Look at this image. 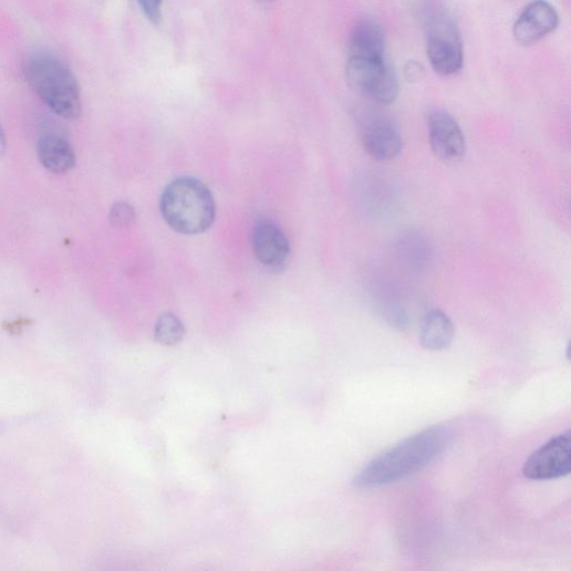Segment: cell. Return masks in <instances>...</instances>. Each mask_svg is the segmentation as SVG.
Wrapping results in <instances>:
<instances>
[{
	"mask_svg": "<svg viewBox=\"0 0 571 571\" xmlns=\"http://www.w3.org/2000/svg\"><path fill=\"white\" fill-rule=\"evenodd\" d=\"M454 439L453 427L447 424L426 427L372 459L355 477L354 485L373 489L404 480L439 460Z\"/></svg>",
	"mask_w": 571,
	"mask_h": 571,
	"instance_id": "6da1fadb",
	"label": "cell"
},
{
	"mask_svg": "<svg viewBox=\"0 0 571 571\" xmlns=\"http://www.w3.org/2000/svg\"><path fill=\"white\" fill-rule=\"evenodd\" d=\"M162 214L167 225L185 236L209 230L216 220L211 191L198 179L179 178L170 183L162 197Z\"/></svg>",
	"mask_w": 571,
	"mask_h": 571,
	"instance_id": "7a4b0ae2",
	"label": "cell"
},
{
	"mask_svg": "<svg viewBox=\"0 0 571 571\" xmlns=\"http://www.w3.org/2000/svg\"><path fill=\"white\" fill-rule=\"evenodd\" d=\"M27 79L49 108L65 120L77 118L82 113L79 82L71 69L59 58L38 53L27 65Z\"/></svg>",
	"mask_w": 571,
	"mask_h": 571,
	"instance_id": "3957f363",
	"label": "cell"
},
{
	"mask_svg": "<svg viewBox=\"0 0 571 571\" xmlns=\"http://www.w3.org/2000/svg\"><path fill=\"white\" fill-rule=\"evenodd\" d=\"M346 80L352 90L371 96L380 104H392L398 95V82L384 59L350 58Z\"/></svg>",
	"mask_w": 571,
	"mask_h": 571,
	"instance_id": "277c9868",
	"label": "cell"
},
{
	"mask_svg": "<svg viewBox=\"0 0 571 571\" xmlns=\"http://www.w3.org/2000/svg\"><path fill=\"white\" fill-rule=\"evenodd\" d=\"M427 58L434 70L445 76L454 75L464 66V48L455 23L445 15L432 19L426 34Z\"/></svg>",
	"mask_w": 571,
	"mask_h": 571,
	"instance_id": "5b68a950",
	"label": "cell"
},
{
	"mask_svg": "<svg viewBox=\"0 0 571 571\" xmlns=\"http://www.w3.org/2000/svg\"><path fill=\"white\" fill-rule=\"evenodd\" d=\"M571 470L570 433L552 437L525 463L523 476L530 480H553L565 477Z\"/></svg>",
	"mask_w": 571,
	"mask_h": 571,
	"instance_id": "8992f818",
	"label": "cell"
},
{
	"mask_svg": "<svg viewBox=\"0 0 571 571\" xmlns=\"http://www.w3.org/2000/svg\"><path fill=\"white\" fill-rule=\"evenodd\" d=\"M428 139L435 156L446 164H457L467 150L465 134L457 120L444 108L427 115Z\"/></svg>",
	"mask_w": 571,
	"mask_h": 571,
	"instance_id": "52a82bcc",
	"label": "cell"
},
{
	"mask_svg": "<svg viewBox=\"0 0 571 571\" xmlns=\"http://www.w3.org/2000/svg\"><path fill=\"white\" fill-rule=\"evenodd\" d=\"M252 250L258 261L271 271H281L291 257V245L281 228L269 219L258 220L251 233Z\"/></svg>",
	"mask_w": 571,
	"mask_h": 571,
	"instance_id": "ba28073f",
	"label": "cell"
},
{
	"mask_svg": "<svg viewBox=\"0 0 571 571\" xmlns=\"http://www.w3.org/2000/svg\"><path fill=\"white\" fill-rule=\"evenodd\" d=\"M558 24L556 10L546 0H534L515 23L513 37L521 45H533L551 34Z\"/></svg>",
	"mask_w": 571,
	"mask_h": 571,
	"instance_id": "9c48e42d",
	"label": "cell"
},
{
	"mask_svg": "<svg viewBox=\"0 0 571 571\" xmlns=\"http://www.w3.org/2000/svg\"><path fill=\"white\" fill-rule=\"evenodd\" d=\"M365 152L376 162H391L403 150V139L397 128L385 118H373L362 129Z\"/></svg>",
	"mask_w": 571,
	"mask_h": 571,
	"instance_id": "30bf717a",
	"label": "cell"
},
{
	"mask_svg": "<svg viewBox=\"0 0 571 571\" xmlns=\"http://www.w3.org/2000/svg\"><path fill=\"white\" fill-rule=\"evenodd\" d=\"M37 153L42 166L52 174H66L76 164L70 141L58 132L43 133L38 139Z\"/></svg>",
	"mask_w": 571,
	"mask_h": 571,
	"instance_id": "8fae6325",
	"label": "cell"
},
{
	"mask_svg": "<svg viewBox=\"0 0 571 571\" xmlns=\"http://www.w3.org/2000/svg\"><path fill=\"white\" fill-rule=\"evenodd\" d=\"M456 329L451 319L440 310L427 312L421 322L419 342L428 351H444L454 342Z\"/></svg>",
	"mask_w": 571,
	"mask_h": 571,
	"instance_id": "7c38bea8",
	"label": "cell"
},
{
	"mask_svg": "<svg viewBox=\"0 0 571 571\" xmlns=\"http://www.w3.org/2000/svg\"><path fill=\"white\" fill-rule=\"evenodd\" d=\"M384 51L385 37L380 25L365 21L354 28L349 41L350 58L381 60Z\"/></svg>",
	"mask_w": 571,
	"mask_h": 571,
	"instance_id": "4fadbf2b",
	"label": "cell"
},
{
	"mask_svg": "<svg viewBox=\"0 0 571 571\" xmlns=\"http://www.w3.org/2000/svg\"><path fill=\"white\" fill-rule=\"evenodd\" d=\"M396 251L406 264L416 269L426 268L433 259L430 242L415 230L405 231L398 237Z\"/></svg>",
	"mask_w": 571,
	"mask_h": 571,
	"instance_id": "5bb4252c",
	"label": "cell"
},
{
	"mask_svg": "<svg viewBox=\"0 0 571 571\" xmlns=\"http://www.w3.org/2000/svg\"><path fill=\"white\" fill-rule=\"evenodd\" d=\"M186 334L183 322L173 313L162 315L156 324V340L167 346H174L180 343Z\"/></svg>",
	"mask_w": 571,
	"mask_h": 571,
	"instance_id": "9a60e30c",
	"label": "cell"
},
{
	"mask_svg": "<svg viewBox=\"0 0 571 571\" xmlns=\"http://www.w3.org/2000/svg\"><path fill=\"white\" fill-rule=\"evenodd\" d=\"M110 225L115 229H126L134 225L136 214L134 208L124 201L116 203L110 211Z\"/></svg>",
	"mask_w": 571,
	"mask_h": 571,
	"instance_id": "2e32d148",
	"label": "cell"
},
{
	"mask_svg": "<svg viewBox=\"0 0 571 571\" xmlns=\"http://www.w3.org/2000/svg\"><path fill=\"white\" fill-rule=\"evenodd\" d=\"M143 14L155 25H159L163 20L164 0H137Z\"/></svg>",
	"mask_w": 571,
	"mask_h": 571,
	"instance_id": "e0dca14e",
	"label": "cell"
},
{
	"mask_svg": "<svg viewBox=\"0 0 571 571\" xmlns=\"http://www.w3.org/2000/svg\"><path fill=\"white\" fill-rule=\"evenodd\" d=\"M423 66L417 62H409L405 68L406 79L411 81H417L423 75Z\"/></svg>",
	"mask_w": 571,
	"mask_h": 571,
	"instance_id": "ac0fdd59",
	"label": "cell"
},
{
	"mask_svg": "<svg viewBox=\"0 0 571 571\" xmlns=\"http://www.w3.org/2000/svg\"><path fill=\"white\" fill-rule=\"evenodd\" d=\"M8 147L7 135L2 124H0V156H3Z\"/></svg>",
	"mask_w": 571,
	"mask_h": 571,
	"instance_id": "d6986e66",
	"label": "cell"
},
{
	"mask_svg": "<svg viewBox=\"0 0 571 571\" xmlns=\"http://www.w3.org/2000/svg\"><path fill=\"white\" fill-rule=\"evenodd\" d=\"M268 2H272V0H268Z\"/></svg>",
	"mask_w": 571,
	"mask_h": 571,
	"instance_id": "ffe728a7",
	"label": "cell"
}]
</instances>
